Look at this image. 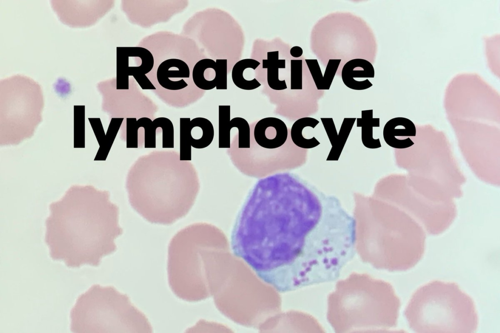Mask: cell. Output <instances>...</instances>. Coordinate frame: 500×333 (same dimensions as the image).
Here are the masks:
<instances>
[{
    "mask_svg": "<svg viewBox=\"0 0 500 333\" xmlns=\"http://www.w3.org/2000/svg\"><path fill=\"white\" fill-rule=\"evenodd\" d=\"M352 242L350 218L339 199L290 173L257 182L231 235L234 255L280 292L334 280Z\"/></svg>",
    "mask_w": 500,
    "mask_h": 333,
    "instance_id": "cell-1",
    "label": "cell"
},
{
    "mask_svg": "<svg viewBox=\"0 0 500 333\" xmlns=\"http://www.w3.org/2000/svg\"><path fill=\"white\" fill-rule=\"evenodd\" d=\"M109 197L92 186L74 185L50 204L45 242L52 259L71 268L97 266L116 250L114 240L123 229L119 208Z\"/></svg>",
    "mask_w": 500,
    "mask_h": 333,
    "instance_id": "cell-2",
    "label": "cell"
},
{
    "mask_svg": "<svg viewBox=\"0 0 500 333\" xmlns=\"http://www.w3.org/2000/svg\"><path fill=\"white\" fill-rule=\"evenodd\" d=\"M405 315L410 328L417 333H470L478 325L472 298L456 284L440 281L417 289Z\"/></svg>",
    "mask_w": 500,
    "mask_h": 333,
    "instance_id": "cell-3",
    "label": "cell"
},
{
    "mask_svg": "<svg viewBox=\"0 0 500 333\" xmlns=\"http://www.w3.org/2000/svg\"><path fill=\"white\" fill-rule=\"evenodd\" d=\"M73 333H150L145 315L111 286L93 285L79 296L70 312Z\"/></svg>",
    "mask_w": 500,
    "mask_h": 333,
    "instance_id": "cell-4",
    "label": "cell"
},
{
    "mask_svg": "<svg viewBox=\"0 0 500 333\" xmlns=\"http://www.w3.org/2000/svg\"><path fill=\"white\" fill-rule=\"evenodd\" d=\"M154 65V58L148 49L142 47H117L116 89H129V77L133 76L142 89L155 90L146 77Z\"/></svg>",
    "mask_w": 500,
    "mask_h": 333,
    "instance_id": "cell-5",
    "label": "cell"
},
{
    "mask_svg": "<svg viewBox=\"0 0 500 333\" xmlns=\"http://www.w3.org/2000/svg\"><path fill=\"white\" fill-rule=\"evenodd\" d=\"M214 135L211 122L203 117L180 118V160H191V146L202 149L212 142Z\"/></svg>",
    "mask_w": 500,
    "mask_h": 333,
    "instance_id": "cell-6",
    "label": "cell"
},
{
    "mask_svg": "<svg viewBox=\"0 0 500 333\" xmlns=\"http://www.w3.org/2000/svg\"><path fill=\"white\" fill-rule=\"evenodd\" d=\"M288 135L285 123L275 117H267L259 121L255 125L254 136L261 147L274 149L283 146Z\"/></svg>",
    "mask_w": 500,
    "mask_h": 333,
    "instance_id": "cell-7",
    "label": "cell"
},
{
    "mask_svg": "<svg viewBox=\"0 0 500 333\" xmlns=\"http://www.w3.org/2000/svg\"><path fill=\"white\" fill-rule=\"evenodd\" d=\"M416 135L415 125L410 120L404 117H396L389 120L385 125L383 136L390 146L404 149L414 145L411 137Z\"/></svg>",
    "mask_w": 500,
    "mask_h": 333,
    "instance_id": "cell-8",
    "label": "cell"
},
{
    "mask_svg": "<svg viewBox=\"0 0 500 333\" xmlns=\"http://www.w3.org/2000/svg\"><path fill=\"white\" fill-rule=\"evenodd\" d=\"M190 76L189 68L183 61L170 59L163 62L158 66L157 79L161 86L167 89L178 90L188 84L183 78Z\"/></svg>",
    "mask_w": 500,
    "mask_h": 333,
    "instance_id": "cell-9",
    "label": "cell"
},
{
    "mask_svg": "<svg viewBox=\"0 0 500 333\" xmlns=\"http://www.w3.org/2000/svg\"><path fill=\"white\" fill-rule=\"evenodd\" d=\"M375 70L372 63L366 60L354 59L346 62L343 67L341 77L344 84L356 90L368 89L373 85L368 79L358 82L355 78H374Z\"/></svg>",
    "mask_w": 500,
    "mask_h": 333,
    "instance_id": "cell-10",
    "label": "cell"
},
{
    "mask_svg": "<svg viewBox=\"0 0 500 333\" xmlns=\"http://www.w3.org/2000/svg\"><path fill=\"white\" fill-rule=\"evenodd\" d=\"M192 75L194 83L201 89L211 90L218 86L216 64L212 59L198 61L193 67Z\"/></svg>",
    "mask_w": 500,
    "mask_h": 333,
    "instance_id": "cell-11",
    "label": "cell"
},
{
    "mask_svg": "<svg viewBox=\"0 0 500 333\" xmlns=\"http://www.w3.org/2000/svg\"><path fill=\"white\" fill-rule=\"evenodd\" d=\"M356 120V126L361 127V141L364 146L370 149L380 147L379 139L373 137V127L380 126V119L373 118V110H362L361 118Z\"/></svg>",
    "mask_w": 500,
    "mask_h": 333,
    "instance_id": "cell-12",
    "label": "cell"
},
{
    "mask_svg": "<svg viewBox=\"0 0 500 333\" xmlns=\"http://www.w3.org/2000/svg\"><path fill=\"white\" fill-rule=\"evenodd\" d=\"M262 68H267V82L270 87L275 90L287 88L285 80L279 79V68H286V60L279 59V51L267 52V59L262 60Z\"/></svg>",
    "mask_w": 500,
    "mask_h": 333,
    "instance_id": "cell-13",
    "label": "cell"
},
{
    "mask_svg": "<svg viewBox=\"0 0 500 333\" xmlns=\"http://www.w3.org/2000/svg\"><path fill=\"white\" fill-rule=\"evenodd\" d=\"M260 62L252 59H245L237 62L233 67L231 77L234 84L238 88L244 90H253L261 86V83L255 79L248 80L243 76L244 70L249 68L255 70Z\"/></svg>",
    "mask_w": 500,
    "mask_h": 333,
    "instance_id": "cell-14",
    "label": "cell"
},
{
    "mask_svg": "<svg viewBox=\"0 0 500 333\" xmlns=\"http://www.w3.org/2000/svg\"><path fill=\"white\" fill-rule=\"evenodd\" d=\"M355 118H344L339 129L337 140L332 146L327 161H338L356 121Z\"/></svg>",
    "mask_w": 500,
    "mask_h": 333,
    "instance_id": "cell-15",
    "label": "cell"
},
{
    "mask_svg": "<svg viewBox=\"0 0 500 333\" xmlns=\"http://www.w3.org/2000/svg\"><path fill=\"white\" fill-rule=\"evenodd\" d=\"M309 119V117H307L298 119L293 123L291 130V137L293 143L297 146L305 149L314 148L320 144L314 137L307 139L304 136L302 129Z\"/></svg>",
    "mask_w": 500,
    "mask_h": 333,
    "instance_id": "cell-16",
    "label": "cell"
},
{
    "mask_svg": "<svg viewBox=\"0 0 500 333\" xmlns=\"http://www.w3.org/2000/svg\"><path fill=\"white\" fill-rule=\"evenodd\" d=\"M230 106L219 105V147H230Z\"/></svg>",
    "mask_w": 500,
    "mask_h": 333,
    "instance_id": "cell-17",
    "label": "cell"
},
{
    "mask_svg": "<svg viewBox=\"0 0 500 333\" xmlns=\"http://www.w3.org/2000/svg\"><path fill=\"white\" fill-rule=\"evenodd\" d=\"M163 117L152 121L147 117H142L137 120L138 127H143L145 130V147H156V129L160 127Z\"/></svg>",
    "mask_w": 500,
    "mask_h": 333,
    "instance_id": "cell-18",
    "label": "cell"
},
{
    "mask_svg": "<svg viewBox=\"0 0 500 333\" xmlns=\"http://www.w3.org/2000/svg\"><path fill=\"white\" fill-rule=\"evenodd\" d=\"M230 128L238 129V147H250V128L248 122L241 117L232 118L230 121Z\"/></svg>",
    "mask_w": 500,
    "mask_h": 333,
    "instance_id": "cell-19",
    "label": "cell"
},
{
    "mask_svg": "<svg viewBox=\"0 0 500 333\" xmlns=\"http://www.w3.org/2000/svg\"><path fill=\"white\" fill-rule=\"evenodd\" d=\"M291 89H302V60H291Z\"/></svg>",
    "mask_w": 500,
    "mask_h": 333,
    "instance_id": "cell-20",
    "label": "cell"
},
{
    "mask_svg": "<svg viewBox=\"0 0 500 333\" xmlns=\"http://www.w3.org/2000/svg\"><path fill=\"white\" fill-rule=\"evenodd\" d=\"M126 147L137 148L138 146V129L136 118H127Z\"/></svg>",
    "mask_w": 500,
    "mask_h": 333,
    "instance_id": "cell-21",
    "label": "cell"
},
{
    "mask_svg": "<svg viewBox=\"0 0 500 333\" xmlns=\"http://www.w3.org/2000/svg\"><path fill=\"white\" fill-rule=\"evenodd\" d=\"M341 59H330L323 75V90H329L339 67Z\"/></svg>",
    "mask_w": 500,
    "mask_h": 333,
    "instance_id": "cell-22",
    "label": "cell"
},
{
    "mask_svg": "<svg viewBox=\"0 0 500 333\" xmlns=\"http://www.w3.org/2000/svg\"><path fill=\"white\" fill-rule=\"evenodd\" d=\"M312 78L318 90H323V75L316 59H305Z\"/></svg>",
    "mask_w": 500,
    "mask_h": 333,
    "instance_id": "cell-23",
    "label": "cell"
},
{
    "mask_svg": "<svg viewBox=\"0 0 500 333\" xmlns=\"http://www.w3.org/2000/svg\"><path fill=\"white\" fill-rule=\"evenodd\" d=\"M215 62L218 78L216 89H227V60L217 59Z\"/></svg>",
    "mask_w": 500,
    "mask_h": 333,
    "instance_id": "cell-24",
    "label": "cell"
},
{
    "mask_svg": "<svg viewBox=\"0 0 500 333\" xmlns=\"http://www.w3.org/2000/svg\"><path fill=\"white\" fill-rule=\"evenodd\" d=\"M320 120L332 146L334 145L338 136L333 120L332 118H321Z\"/></svg>",
    "mask_w": 500,
    "mask_h": 333,
    "instance_id": "cell-25",
    "label": "cell"
},
{
    "mask_svg": "<svg viewBox=\"0 0 500 333\" xmlns=\"http://www.w3.org/2000/svg\"><path fill=\"white\" fill-rule=\"evenodd\" d=\"M290 54L293 57L298 58L302 56L303 54V50L301 47L298 46H295L291 49Z\"/></svg>",
    "mask_w": 500,
    "mask_h": 333,
    "instance_id": "cell-26",
    "label": "cell"
}]
</instances>
